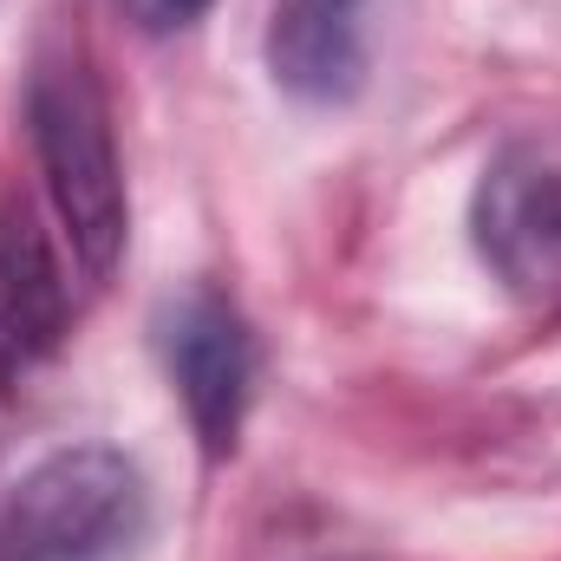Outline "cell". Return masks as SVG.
<instances>
[{"label":"cell","mask_w":561,"mask_h":561,"mask_svg":"<svg viewBox=\"0 0 561 561\" xmlns=\"http://www.w3.org/2000/svg\"><path fill=\"white\" fill-rule=\"evenodd\" d=\"M26 118H33V150H39L53 209L66 222V242L85 275L105 280L125 249V163L112 138V99L79 39H53L33 59Z\"/></svg>","instance_id":"obj_1"},{"label":"cell","mask_w":561,"mask_h":561,"mask_svg":"<svg viewBox=\"0 0 561 561\" xmlns=\"http://www.w3.org/2000/svg\"><path fill=\"white\" fill-rule=\"evenodd\" d=\"M144 536V477L105 444L53 450L0 503V561H118Z\"/></svg>","instance_id":"obj_2"},{"label":"cell","mask_w":561,"mask_h":561,"mask_svg":"<svg viewBox=\"0 0 561 561\" xmlns=\"http://www.w3.org/2000/svg\"><path fill=\"white\" fill-rule=\"evenodd\" d=\"M470 222L510 294L561 307V125H536L490 157Z\"/></svg>","instance_id":"obj_3"},{"label":"cell","mask_w":561,"mask_h":561,"mask_svg":"<svg viewBox=\"0 0 561 561\" xmlns=\"http://www.w3.org/2000/svg\"><path fill=\"white\" fill-rule=\"evenodd\" d=\"M163 359H170V379L183 392L196 437L209 450H229L249 412V386H255V340L242 313L209 287L183 294L163 320Z\"/></svg>","instance_id":"obj_4"},{"label":"cell","mask_w":561,"mask_h":561,"mask_svg":"<svg viewBox=\"0 0 561 561\" xmlns=\"http://www.w3.org/2000/svg\"><path fill=\"white\" fill-rule=\"evenodd\" d=\"M66 333V275L26 203H0V399L33 379V366Z\"/></svg>","instance_id":"obj_5"},{"label":"cell","mask_w":561,"mask_h":561,"mask_svg":"<svg viewBox=\"0 0 561 561\" xmlns=\"http://www.w3.org/2000/svg\"><path fill=\"white\" fill-rule=\"evenodd\" d=\"M379 0H275L268 13V66L294 99H346L373 66Z\"/></svg>","instance_id":"obj_6"},{"label":"cell","mask_w":561,"mask_h":561,"mask_svg":"<svg viewBox=\"0 0 561 561\" xmlns=\"http://www.w3.org/2000/svg\"><path fill=\"white\" fill-rule=\"evenodd\" d=\"M138 26H150V33H170V26H190L209 0H118Z\"/></svg>","instance_id":"obj_7"}]
</instances>
